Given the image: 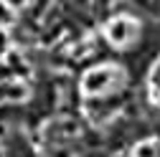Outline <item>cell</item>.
I'll return each mask as SVG.
<instances>
[{"instance_id":"6da1fadb","label":"cell","mask_w":160,"mask_h":157,"mask_svg":"<svg viewBox=\"0 0 160 157\" xmlns=\"http://www.w3.org/2000/svg\"><path fill=\"white\" fill-rule=\"evenodd\" d=\"M125 74L119 71L114 64H107V66H99V69H92L89 74H84L82 78V91L87 96H99L109 89H117L122 84Z\"/></svg>"},{"instance_id":"7a4b0ae2","label":"cell","mask_w":160,"mask_h":157,"mask_svg":"<svg viewBox=\"0 0 160 157\" xmlns=\"http://www.w3.org/2000/svg\"><path fill=\"white\" fill-rule=\"evenodd\" d=\"M135 36H137V23L130 21V18H125V15H117V18H112L107 23V41L119 46V48L132 43Z\"/></svg>"},{"instance_id":"3957f363","label":"cell","mask_w":160,"mask_h":157,"mask_svg":"<svg viewBox=\"0 0 160 157\" xmlns=\"http://www.w3.org/2000/svg\"><path fill=\"white\" fill-rule=\"evenodd\" d=\"M26 96H28V89L23 84L0 81V104H3V102H23Z\"/></svg>"},{"instance_id":"277c9868","label":"cell","mask_w":160,"mask_h":157,"mask_svg":"<svg viewBox=\"0 0 160 157\" xmlns=\"http://www.w3.org/2000/svg\"><path fill=\"white\" fill-rule=\"evenodd\" d=\"M135 157H158V142L155 140H142L135 145Z\"/></svg>"},{"instance_id":"5b68a950","label":"cell","mask_w":160,"mask_h":157,"mask_svg":"<svg viewBox=\"0 0 160 157\" xmlns=\"http://www.w3.org/2000/svg\"><path fill=\"white\" fill-rule=\"evenodd\" d=\"M3 3L8 5V8H13V10H21V8H26L31 0H3Z\"/></svg>"},{"instance_id":"8992f818","label":"cell","mask_w":160,"mask_h":157,"mask_svg":"<svg viewBox=\"0 0 160 157\" xmlns=\"http://www.w3.org/2000/svg\"><path fill=\"white\" fill-rule=\"evenodd\" d=\"M150 81L160 86V58L155 61V66H152V71H150Z\"/></svg>"},{"instance_id":"52a82bcc","label":"cell","mask_w":160,"mask_h":157,"mask_svg":"<svg viewBox=\"0 0 160 157\" xmlns=\"http://www.w3.org/2000/svg\"><path fill=\"white\" fill-rule=\"evenodd\" d=\"M10 76H13V69H10V64H0V81H8Z\"/></svg>"},{"instance_id":"ba28073f","label":"cell","mask_w":160,"mask_h":157,"mask_svg":"<svg viewBox=\"0 0 160 157\" xmlns=\"http://www.w3.org/2000/svg\"><path fill=\"white\" fill-rule=\"evenodd\" d=\"M5 51H8V33L0 28V56H3Z\"/></svg>"},{"instance_id":"9c48e42d","label":"cell","mask_w":160,"mask_h":157,"mask_svg":"<svg viewBox=\"0 0 160 157\" xmlns=\"http://www.w3.org/2000/svg\"><path fill=\"white\" fill-rule=\"evenodd\" d=\"M5 134H8V127H5L3 122H0V137H5Z\"/></svg>"},{"instance_id":"30bf717a","label":"cell","mask_w":160,"mask_h":157,"mask_svg":"<svg viewBox=\"0 0 160 157\" xmlns=\"http://www.w3.org/2000/svg\"><path fill=\"white\" fill-rule=\"evenodd\" d=\"M79 3H87V0H79Z\"/></svg>"}]
</instances>
